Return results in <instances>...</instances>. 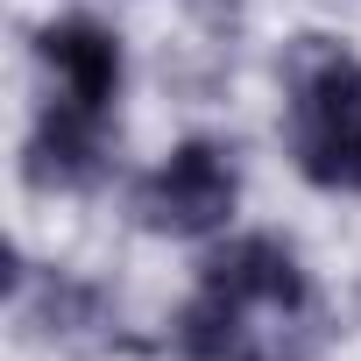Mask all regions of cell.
<instances>
[{
	"instance_id": "obj_4",
	"label": "cell",
	"mask_w": 361,
	"mask_h": 361,
	"mask_svg": "<svg viewBox=\"0 0 361 361\" xmlns=\"http://www.w3.org/2000/svg\"><path fill=\"white\" fill-rule=\"evenodd\" d=\"M199 283L227 290L248 312H283V319H298L312 305V276L283 234H220L199 255Z\"/></svg>"
},
{
	"instance_id": "obj_6",
	"label": "cell",
	"mask_w": 361,
	"mask_h": 361,
	"mask_svg": "<svg viewBox=\"0 0 361 361\" xmlns=\"http://www.w3.org/2000/svg\"><path fill=\"white\" fill-rule=\"evenodd\" d=\"M163 340L177 361H241L248 354V305H234L213 283H192V298L170 312Z\"/></svg>"
},
{
	"instance_id": "obj_1",
	"label": "cell",
	"mask_w": 361,
	"mask_h": 361,
	"mask_svg": "<svg viewBox=\"0 0 361 361\" xmlns=\"http://www.w3.org/2000/svg\"><path fill=\"white\" fill-rule=\"evenodd\" d=\"M283 149L312 192L361 199V50L340 36L283 50Z\"/></svg>"
},
{
	"instance_id": "obj_2",
	"label": "cell",
	"mask_w": 361,
	"mask_h": 361,
	"mask_svg": "<svg viewBox=\"0 0 361 361\" xmlns=\"http://www.w3.org/2000/svg\"><path fill=\"white\" fill-rule=\"evenodd\" d=\"M241 213V156L220 135L170 142L135 185V220L163 241H220Z\"/></svg>"
},
{
	"instance_id": "obj_5",
	"label": "cell",
	"mask_w": 361,
	"mask_h": 361,
	"mask_svg": "<svg viewBox=\"0 0 361 361\" xmlns=\"http://www.w3.org/2000/svg\"><path fill=\"white\" fill-rule=\"evenodd\" d=\"M36 57L50 64L57 92L92 106V114H114L121 106V85H128V43L99 22V15H57L43 36H36Z\"/></svg>"
},
{
	"instance_id": "obj_3",
	"label": "cell",
	"mask_w": 361,
	"mask_h": 361,
	"mask_svg": "<svg viewBox=\"0 0 361 361\" xmlns=\"http://www.w3.org/2000/svg\"><path fill=\"white\" fill-rule=\"evenodd\" d=\"M106 170H114V114H92V106L50 92L22 142V177L36 192H92Z\"/></svg>"
},
{
	"instance_id": "obj_7",
	"label": "cell",
	"mask_w": 361,
	"mask_h": 361,
	"mask_svg": "<svg viewBox=\"0 0 361 361\" xmlns=\"http://www.w3.org/2000/svg\"><path fill=\"white\" fill-rule=\"evenodd\" d=\"M241 361H298V354H269V347H248Z\"/></svg>"
}]
</instances>
